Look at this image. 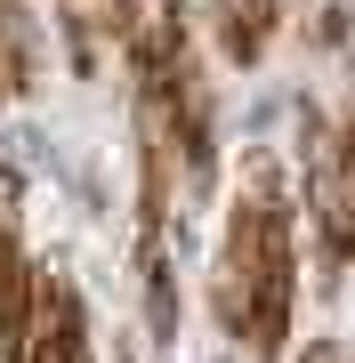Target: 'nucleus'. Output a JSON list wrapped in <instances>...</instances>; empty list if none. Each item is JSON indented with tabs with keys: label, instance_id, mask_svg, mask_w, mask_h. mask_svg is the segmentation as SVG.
Wrapping results in <instances>:
<instances>
[{
	"label": "nucleus",
	"instance_id": "f257e3e1",
	"mask_svg": "<svg viewBox=\"0 0 355 363\" xmlns=\"http://www.w3.org/2000/svg\"><path fill=\"white\" fill-rule=\"evenodd\" d=\"M33 298H40V274L0 234V347H9V363H25V347H33Z\"/></svg>",
	"mask_w": 355,
	"mask_h": 363
},
{
	"label": "nucleus",
	"instance_id": "f03ea898",
	"mask_svg": "<svg viewBox=\"0 0 355 363\" xmlns=\"http://www.w3.org/2000/svg\"><path fill=\"white\" fill-rule=\"evenodd\" d=\"M266 33H275V0H235V9H226V57H259L266 49Z\"/></svg>",
	"mask_w": 355,
	"mask_h": 363
},
{
	"label": "nucleus",
	"instance_id": "7ed1b4c3",
	"mask_svg": "<svg viewBox=\"0 0 355 363\" xmlns=\"http://www.w3.org/2000/svg\"><path fill=\"white\" fill-rule=\"evenodd\" d=\"M339 154H355V121H347V138H339Z\"/></svg>",
	"mask_w": 355,
	"mask_h": 363
}]
</instances>
